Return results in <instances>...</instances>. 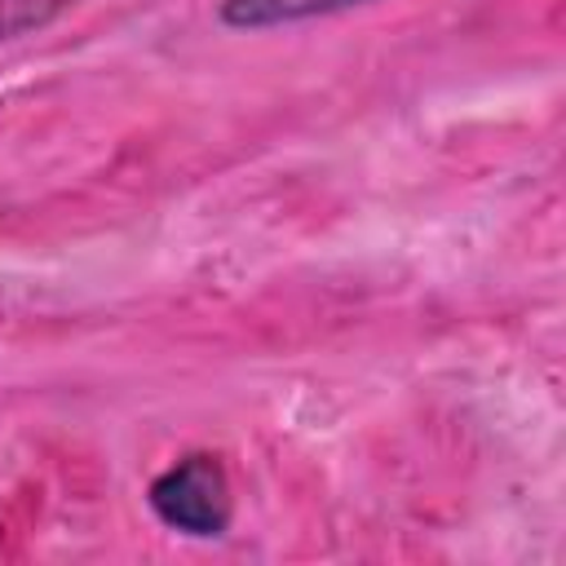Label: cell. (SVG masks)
Wrapping results in <instances>:
<instances>
[{
  "mask_svg": "<svg viewBox=\"0 0 566 566\" xmlns=\"http://www.w3.org/2000/svg\"><path fill=\"white\" fill-rule=\"evenodd\" d=\"M155 517L181 535H195V539H217L226 535L230 526V513H234V495H230V478L226 469L217 464V455H186L177 464H168L150 491H146Z\"/></svg>",
  "mask_w": 566,
  "mask_h": 566,
  "instance_id": "6da1fadb",
  "label": "cell"
},
{
  "mask_svg": "<svg viewBox=\"0 0 566 566\" xmlns=\"http://www.w3.org/2000/svg\"><path fill=\"white\" fill-rule=\"evenodd\" d=\"M371 0H221L217 18L234 31H261V27H287V22H305V18H327V13H345Z\"/></svg>",
  "mask_w": 566,
  "mask_h": 566,
  "instance_id": "7a4b0ae2",
  "label": "cell"
}]
</instances>
